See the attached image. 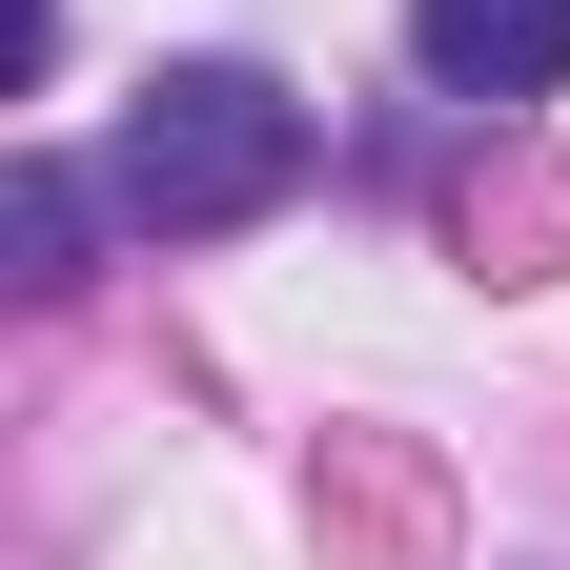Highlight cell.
<instances>
[{"instance_id": "7a4b0ae2", "label": "cell", "mask_w": 570, "mask_h": 570, "mask_svg": "<svg viewBox=\"0 0 570 570\" xmlns=\"http://www.w3.org/2000/svg\"><path fill=\"white\" fill-rule=\"evenodd\" d=\"M407 61L449 102H550L570 82V0H407Z\"/></svg>"}, {"instance_id": "3957f363", "label": "cell", "mask_w": 570, "mask_h": 570, "mask_svg": "<svg viewBox=\"0 0 570 570\" xmlns=\"http://www.w3.org/2000/svg\"><path fill=\"white\" fill-rule=\"evenodd\" d=\"M0 265H21V285H82V184H61V164H0Z\"/></svg>"}, {"instance_id": "6da1fadb", "label": "cell", "mask_w": 570, "mask_h": 570, "mask_svg": "<svg viewBox=\"0 0 570 570\" xmlns=\"http://www.w3.org/2000/svg\"><path fill=\"white\" fill-rule=\"evenodd\" d=\"M306 164H326V122L285 102L265 61H164V82L122 102V142H102V204L142 245H204V225H265Z\"/></svg>"}]
</instances>
